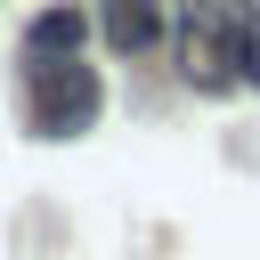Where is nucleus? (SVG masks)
I'll list each match as a JSON object with an SVG mask.
<instances>
[{
	"label": "nucleus",
	"instance_id": "1",
	"mask_svg": "<svg viewBox=\"0 0 260 260\" xmlns=\"http://www.w3.org/2000/svg\"><path fill=\"white\" fill-rule=\"evenodd\" d=\"M179 65L195 89H244L260 81V32L244 8H219V0H187L179 8Z\"/></svg>",
	"mask_w": 260,
	"mask_h": 260
},
{
	"label": "nucleus",
	"instance_id": "2",
	"mask_svg": "<svg viewBox=\"0 0 260 260\" xmlns=\"http://www.w3.org/2000/svg\"><path fill=\"white\" fill-rule=\"evenodd\" d=\"M106 106V81L89 57H24V114L41 138H81Z\"/></svg>",
	"mask_w": 260,
	"mask_h": 260
},
{
	"label": "nucleus",
	"instance_id": "3",
	"mask_svg": "<svg viewBox=\"0 0 260 260\" xmlns=\"http://www.w3.org/2000/svg\"><path fill=\"white\" fill-rule=\"evenodd\" d=\"M98 32H106V49L138 57L162 41V0H98Z\"/></svg>",
	"mask_w": 260,
	"mask_h": 260
},
{
	"label": "nucleus",
	"instance_id": "4",
	"mask_svg": "<svg viewBox=\"0 0 260 260\" xmlns=\"http://www.w3.org/2000/svg\"><path fill=\"white\" fill-rule=\"evenodd\" d=\"M81 32H89V24H81L73 8H49V16L24 32V57H73V49H81Z\"/></svg>",
	"mask_w": 260,
	"mask_h": 260
}]
</instances>
